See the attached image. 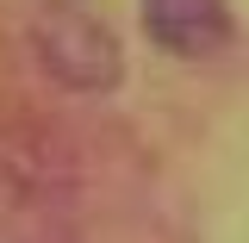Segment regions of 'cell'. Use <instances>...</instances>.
<instances>
[{
	"label": "cell",
	"instance_id": "cell-1",
	"mask_svg": "<svg viewBox=\"0 0 249 243\" xmlns=\"http://www.w3.org/2000/svg\"><path fill=\"white\" fill-rule=\"evenodd\" d=\"M37 56H44V69L56 81H69L81 93H100V88L119 81V44L81 6H50L37 19Z\"/></svg>",
	"mask_w": 249,
	"mask_h": 243
},
{
	"label": "cell",
	"instance_id": "cell-2",
	"mask_svg": "<svg viewBox=\"0 0 249 243\" xmlns=\"http://www.w3.org/2000/svg\"><path fill=\"white\" fill-rule=\"evenodd\" d=\"M143 31L156 50L199 62L231 44V6L224 0H143Z\"/></svg>",
	"mask_w": 249,
	"mask_h": 243
}]
</instances>
